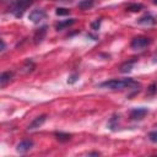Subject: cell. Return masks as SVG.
<instances>
[{"label": "cell", "mask_w": 157, "mask_h": 157, "mask_svg": "<svg viewBox=\"0 0 157 157\" xmlns=\"http://www.w3.org/2000/svg\"><path fill=\"white\" fill-rule=\"evenodd\" d=\"M139 86L140 85L134 78H130V77L113 78V80H108V81L99 83V87L112 90V91H124V90H129V88H134V87H139Z\"/></svg>", "instance_id": "1"}, {"label": "cell", "mask_w": 157, "mask_h": 157, "mask_svg": "<svg viewBox=\"0 0 157 157\" xmlns=\"http://www.w3.org/2000/svg\"><path fill=\"white\" fill-rule=\"evenodd\" d=\"M34 1H36V0H15V1L11 4V6H10V12H11L15 17L20 18V17L23 16V13L27 11V9H28L29 6H32V4H33Z\"/></svg>", "instance_id": "2"}, {"label": "cell", "mask_w": 157, "mask_h": 157, "mask_svg": "<svg viewBox=\"0 0 157 157\" xmlns=\"http://www.w3.org/2000/svg\"><path fill=\"white\" fill-rule=\"evenodd\" d=\"M5 50V42H4V39H1V52H4Z\"/></svg>", "instance_id": "21"}, {"label": "cell", "mask_w": 157, "mask_h": 157, "mask_svg": "<svg viewBox=\"0 0 157 157\" xmlns=\"http://www.w3.org/2000/svg\"><path fill=\"white\" fill-rule=\"evenodd\" d=\"M135 63H136V59H132V60H129V61L124 63V64L120 66V71H121V72H129V71L132 69V66H134Z\"/></svg>", "instance_id": "12"}, {"label": "cell", "mask_w": 157, "mask_h": 157, "mask_svg": "<svg viewBox=\"0 0 157 157\" xmlns=\"http://www.w3.org/2000/svg\"><path fill=\"white\" fill-rule=\"evenodd\" d=\"M58 1H69V0H58Z\"/></svg>", "instance_id": "23"}, {"label": "cell", "mask_w": 157, "mask_h": 157, "mask_svg": "<svg viewBox=\"0 0 157 157\" xmlns=\"http://www.w3.org/2000/svg\"><path fill=\"white\" fill-rule=\"evenodd\" d=\"M148 139H150V141H152V142H157V129L153 130V131H151V132L148 134Z\"/></svg>", "instance_id": "17"}, {"label": "cell", "mask_w": 157, "mask_h": 157, "mask_svg": "<svg viewBox=\"0 0 157 157\" xmlns=\"http://www.w3.org/2000/svg\"><path fill=\"white\" fill-rule=\"evenodd\" d=\"M156 87H157V85H156V83H152V85L150 86V88H148V93H150V94H153L155 92H157V88H156Z\"/></svg>", "instance_id": "20"}, {"label": "cell", "mask_w": 157, "mask_h": 157, "mask_svg": "<svg viewBox=\"0 0 157 157\" xmlns=\"http://www.w3.org/2000/svg\"><path fill=\"white\" fill-rule=\"evenodd\" d=\"M45 16H47L45 10H43V9H36V10H32V11L29 12L28 18H29V21L33 22V23H39L42 20L45 18Z\"/></svg>", "instance_id": "4"}, {"label": "cell", "mask_w": 157, "mask_h": 157, "mask_svg": "<svg viewBox=\"0 0 157 157\" xmlns=\"http://www.w3.org/2000/svg\"><path fill=\"white\" fill-rule=\"evenodd\" d=\"M55 137L58 141L60 142H66L71 139V135L67 134V132H63V131H59V132H55Z\"/></svg>", "instance_id": "13"}, {"label": "cell", "mask_w": 157, "mask_h": 157, "mask_svg": "<svg viewBox=\"0 0 157 157\" xmlns=\"http://www.w3.org/2000/svg\"><path fill=\"white\" fill-rule=\"evenodd\" d=\"M77 6H78L81 10H88V9H91V7L93 6V0H81V1L77 4Z\"/></svg>", "instance_id": "14"}, {"label": "cell", "mask_w": 157, "mask_h": 157, "mask_svg": "<svg viewBox=\"0 0 157 157\" xmlns=\"http://www.w3.org/2000/svg\"><path fill=\"white\" fill-rule=\"evenodd\" d=\"M77 80H78V75H77V74H72V75L69 77L67 82H69V83H75Z\"/></svg>", "instance_id": "19"}, {"label": "cell", "mask_w": 157, "mask_h": 157, "mask_svg": "<svg viewBox=\"0 0 157 157\" xmlns=\"http://www.w3.org/2000/svg\"><path fill=\"white\" fill-rule=\"evenodd\" d=\"M90 156H98L99 155V152H91V153H88Z\"/></svg>", "instance_id": "22"}, {"label": "cell", "mask_w": 157, "mask_h": 157, "mask_svg": "<svg viewBox=\"0 0 157 157\" xmlns=\"http://www.w3.org/2000/svg\"><path fill=\"white\" fill-rule=\"evenodd\" d=\"M75 18H69V20H63V21H59L56 25H55V29L56 31H63L70 26H72L75 23Z\"/></svg>", "instance_id": "10"}, {"label": "cell", "mask_w": 157, "mask_h": 157, "mask_svg": "<svg viewBox=\"0 0 157 157\" xmlns=\"http://www.w3.org/2000/svg\"><path fill=\"white\" fill-rule=\"evenodd\" d=\"M148 113V109L147 108H134L131 112H130V119L132 120H141L145 118V115Z\"/></svg>", "instance_id": "5"}, {"label": "cell", "mask_w": 157, "mask_h": 157, "mask_svg": "<svg viewBox=\"0 0 157 157\" xmlns=\"http://www.w3.org/2000/svg\"><path fill=\"white\" fill-rule=\"evenodd\" d=\"M151 42H152V40H151L150 38L140 36V37L132 38V40H131V43H130V47H131L132 49H135V50H142V49H145L146 47H148V45L151 44Z\"/></svg>", "instance_id": "3"}, {"label": "cell", "mask_w": 157, "mask_h": 157, "mask_svg": "<svg viewBox=\"0 0 157 157\" xmlns=\"http://www.w3.org/2000/svg\"><path fill=\"white\" fill-rule=\"evenodd\" d=\"M12 77H13V71H4L0 76V86L5 87L11 81Z\"/></svg>", "instance_id": "11"}, {"label": "cell", "mask_w": 157, "mask_h": 157, "mask_svg": "<svg viewBox=\"0 0 157 157\" xmlns=\"http://www.w3.org/2000/svg\"><path fill=\"white\" fill-rule=\"evenodd\" d=\"M137 23L139 25H144V26H152V25H156L157 23V20L151 13H145L144 16H141L137 20Z\"/></svg>", "instance_id": "8"}, {"label": "cell", "mask_w": 157, "mask_h": 157, "mask_svg": "<svg viewBox=\"0 0 157 157\" xmlns=\"http://www.w3.org/2000/svg\"><path fill=\"white\" fill-rule=\"evenodd\" d=\"M33 147V141L32 140H23L20 144H17L16 146V151L20 153H26L27 151H29Z\"/></svg>", "instance_id": "9"}, {"label": "cell", "mask_w": 157, "mask_h": 157, "mask_svg": "<svg viewBox=\"0 0 157 157\" xmlns=\"http://www.w3.org/2000/svg\"><path fill=\"white\" fill-rule=\"evenodd\" d=\"M55 13L58 16H66V15H70V10L69 9H65V7H58Z\"/></svg>", "instance_id": "16"}, {"label": "cell", "mask_w": 157, "mask_h": 157, "mask_svg": "<svg viewBox=\"0 0 157 157\" xmlns=\"http://www.w3.org/2000/svg\"><path fill=\"white\" fill-rule=\"evenodd\" d=\"M155 4H157V0H155Z\"/></svg>", "instance_id": "24"}, {"label": "cell", "mask_w": 157, "mask_h": 157, "mask_svg": "<svg viewBox=\"0 0 157 157\" xmlns=\"http://www.w3.org/2000/svg\"><path fill=\"white\" fill-rule=\"evenodd\" d=\"M142 9H144V5L142 4H130L126 7V10H129L131 12H137V11H141Z\"/></svg>", "instance_id": "15"}, {"label": "cell", "mask_w": 157, "mask_h": 157, "mask_svg": "<svg viewBox=\"0 0 157 157\" xmlns=\"http://www.w3.org/2000/svg\"><path fill=\"white\" fill-rule=\"evenodd\" d=\"M101 18H98V20H96L94 22H92L91 23V27H92V29H94V31H97L98 28H99V25H101Z\"/></svg>", "instance_id": "18"}, {"label": "cell", "mask_w": 157, "mask_h": 157, "mask_svg": "<svg viewBox=\"0 0 157 157\" xmlns=\"http://www.w3.org/2000/svg\"><path fill=\"white\" fill-rule=\"evenodd\" d=\"M47 32H48V26H42V27H39L38 29H36V32H34V34H33V42H34L36 44L40 43V42L45 38Z\"/></svg>", "instance_id": "6"}, {"label": "cell", "mask_w": 157, "mask_h": 157, "mask_svg": "<svg viewBox=\"0 0 157 157\" xmlns=\"http://www.w3.org/2000/svg\"><path fill=\"white\" fill-rule=\"evenodd\" d=\"M45 120H47V115H45V114H42V115L34 118V119L29 123V125L27 126V130H34V129L40 128V126L45 123Z\"/></svg>", "instance_id": "7"}]
</instances>
